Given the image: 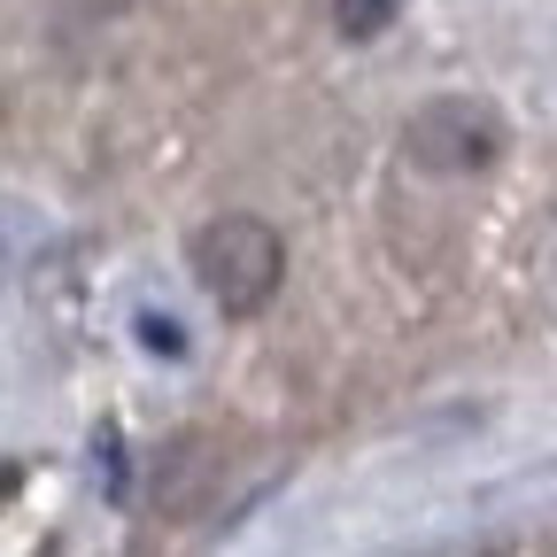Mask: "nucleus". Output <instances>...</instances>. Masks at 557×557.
Wrapping results in <instances>:
<instances>
[{
  "label": "nucleus",
  "instance_id": "f257e3e1",
  "mask_svg": "<svg viewBox=\"0 0 557 557\" xmlns=\"http://www.w3.org/2000/svg\"><path fill=\"white\" fill-rule=\"evenodd\" d=\"M278 271H287V248H278V233L256 225V218H218V225L194 233V278L225 318L263 310L278 295Z\"/></svg>",
  "mask_w": 557,
  "mask_h": 557
},
{
  "label": "nucleus",
  "instance_id": "f03ea898",
  "mask_svg": "<svg viewBox=\"0 0 557 557\" xmlns=\"http://www.w3.org/2000/svg\"><path fill=\"white\" fill-rule=\"evenodd\" d=\"M403 148H410L418 171H480L504 148V132H496V116L480 101H426L403 124Z\"/></svg>",
  "mask_w": 557,
  "mask_h": 557
},
{
  "label": "nucleus",
  "instance_id": "7ed1b4c3",
  "mask_svg": "<svg viewBox=\"0 0 557 557\" xmlns=\"http://www.w3.org/2000/svg\"><path fill=\"white\" fill-rule=\"evenodd\" d=\"M387 9H395V0H341V24H348V32H380Z\"/></svg>",
  "mask_w": 557,
  "mask_h": 557
}]
</instances>
